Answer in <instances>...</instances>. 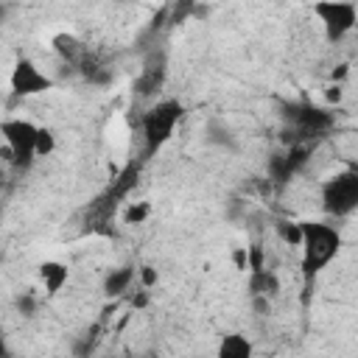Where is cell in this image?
<instances>
[{"mask_svg":"<svg viewBox=\"0 0 358 358\" xmlns=\"http://www.w3.org/2000/svg\"><path fill=\"white\" fill-rule=\"evenodd\" d=\"M53 78L48 73L39 70V64L34 59H17L14 67H11V76H8V87H11V95L17 98H34V95H42L48 90H53Z\"/></svg>","mask_w":358,"mask_h":358,"instance_id":"cell-7","label":"cell"},{"mask_svg":"<svg viewBox=\"0 0 358 358\" xmlns=\"http://www.w3.org/2000/svg\"><path fill=\"white\" fill-rule=\"evenodd\" d=\"M0 134L6 140V159L25 171L34 165V140H36V123L25 117H6L0 120Z\"/></svg>","mask_w":358,"mask_h":358,"instance_id":"cell-5","label":"cell"},{"mask_svg":"<svg viewBox=\"0 0 358 358\" xmlns=\"http://www.w3.org/2000/svg\"><path fill=\"white\" fill-rule=\"evenodd\" d=\"M313 14L324 25V36L330 42H341L358 22V6L352 0H322V3H313Z\"/></svg>","mask_w":358,"mask_h":358,"instance_id":"cell-6","label":"cell"},{"mask_svg":"<svg viewBox=\"0 0 358 358\" xmlns=\"http://www.w3.org/2000/svg\"><path fill=\"white\" fill-rule=\"evenodd\" d=\"M56 151V134L48 126H36V140H34V157H50Z\"/></svg>","mask_w":358,"mask_h":358,"instance_id":"cell-15","label":"cell"},{"mask_svg":"<svg viewBox=\"0 0 358 358\" xmlns=\"http://www.w3.org/2000/svg\"><path fill=\"white\" fill-rule=\"evenodd\" d=\"M246 288H249V296H263V299H274L280 294V277L271 271V268H257V271H249L246 277Z\"/></svg>","mask_w":358,"mask_h":358,"instance_id":"cell-10","label":"cell"},{"mask_svg":"<svg viewBox=\"0 0 358 358\" xmlns=\"http://www.w3.org/2000/svg\"><path fill=\"white\" fill-rule=\"evenodd\" d=\"M134 182H137V168H134V165H126L123 173L117 176V182H115V196H126V190H129Z\"/></svg>","mask_w":358,"mask_h":358,"instance_id":"cell-17","label":"cell"},{"mask_svg":"<svg viewBox=\"0 0 358 358\" xmlns=\"http://www.w3.org/2000/svg\"><path fill=\"white\" fill-rule=\"evenodd\" d=\"M232 263H235L238 271H246V268H249V263H246V246H238V249L232 252Z\"/></svg>","mask_w":358,"mask_h":358,"instance_id":"cell-22","label":"cell"},{"mask_svg":"<svg viewBox=\"0 0 358 358\" xmlns=\"http://www.w3.org/2000/svg\"><path fill=\"white\" fill-rule=\"evenodd\" d=\"M0 358H11V347H8L6 336H3V330H0Z\"/></svg>","mask_w":358,"mask_h":358,"instance_id":"cell-25","label":"cell"},{"mask_svg":"<svg viewBox=\"0 0 358 358\" xmlns=\"http://www.w3.org/2000/svg\"><path fill=\"white\" fill-rule=\"evenodd\" d=\"M50 45H53V50H56L64 62H70V64H81V59H84V53H87V48L81 45V39L73 36V34H67V31L56 34V36L50 39Z\"/></svg>","mask_w":358,"mask_h":358,"instance_id":"cell-12","label":"cell"},{"mask_svg":"<svg viewBox=\"0 0 358 358\" xmlns=\"http://www.w3.org/2000/svg\"><path fill=\"white\" fill-rule=\"evenodd\" d=\"M322 193V207L327 215L333 218H344L358 207V171L355 168H344L333 176H327L319 185Z\"/></svg>","mask_w":358,"mask_h":358,"instance_id":"cell-4","label":"cell"},{"mask_svg":"<svg viewBox=\"0 0 358 358\" xmlns=\"http://www.w3.org/2000/svg\"><path fill=\"white\" fill-rule=\"evenodd\" d=\"M277 232H280V238H282L285 243H291V246H299V241H302V229H299V224L280 221V224H277Z\"/></svg>","mask_w":358,"mask_h":358,"instance_id":"cell-18","label":"cell"},{"mask_svg":"<svg viewBox=\"0 0 358 358\" xmlns=\"http://www.w3.org/2000/svg\"><path fill=\"white\" fill-rule=\"evenodd\" d=\"M341 95H344V92H341V84H330V87H327V92H324L327 103H338V101H341Z\"/></svg>","mask_w":358,"mask_h":358,"instance_id":"cell-23","label":"cell"},{"mask_svg":"<svg viewBox=\"0 0 358 358\" xmlns=\"http://www.w3.org/2000/svg\"><path fill=\"white\" fill-rule=\"evenodd\" d=\"M308 154H310V148H308L305 143H294L285 154L271 157V162H268V176H271L274 182H288V179L296 176L299 168L308 162Z\"/></svg>","mask_w":358,"mask_h":358,"instance_id":"cell-8","label":"cell"},{"mask_svg":"<svg viewBox=\"0 0 358 358\" xmlns=\"http://www.w3.org/2000/svg\"><path fill=\"white\" fill-rule=\"evenodd\" d=\"M185 117V106L176 101V98H165V101H157L154 106H148L140 117V131H143V148H145V157L157 154L171 137H173V129L176 123Z\"/></svg>","mask_w":358,"mask_h":358,"instance_id":"cell-3","label":"cell"},{"mask_svg":"<svg viewBox=\"0 0 358 358\" xmlns=\"http://www.w3.org/2000/svg\"><path fill=\"white\" fill-rule=\"evenodd\" d=\"M252 355H255V347L243 333H227L215 350V358H252Z\"/></svg>","mask_w":358,"mask_h":358,"instance_id":"cell-11","label":"cell"},{"mask_svg":"<svg viewBox=\"0 0 358 358\" xmlns=\"http://www.w3.org/2000/svg\"><path fill=\"white\" fill-rule=\"evenodd\" d=\"M282 120L291 129V145L327 134L336 126V112L327 106H316L310 101H288L282 103Z\"/></svg>","mask_w":358,"mask_h":358,"instance_id":"cell-2","label":"cell"},{"mask_svg":"<svg viewBox=\"0 0 358 358\" xmlns=\"http://www.w3.org/2000/svg\"><path fill=\"white\" fill-rule=\"evenodd\" d=\"M17 310H20L22 316H34V313H36V299H34L31 294H20V296H17Z\"/></svg>","mask_w":358,"mask_h":358,"instance_id":"cell-21","label":"cell"},{"mask_svg":"<svg viewBox=\"0 0 358 358\" xmlns=\"http://www.w3.org/2000/svg\"><path fill=\"white\" fill-rule=\"evenodd\" d=\"M302 229V274L305 280H313L316 274H322L341 252V232L333 224L324 221H299Z\"/></svg>","mask_w":358,"mask_h":358,"instance_id":"cell-1","label":"cell"},{"mask_svg":"<svg viewBox=\"0 0 358 358\" xmlns=\"http://www.w3.org/2000/svg\"><path fill=\"white\" fill-rule=\"evenodd\" d=\"M145 302H148V291H140V294L134 296V302H131V305H134V308H145Z\"/></svg>","mask_w":358,"mask_h":358,"instance_id":"cell-26","label":"cell"},{"mask_svg":"<svg viewBox=\"0 0 358 358\" xmlns=\"http://www.w3.org/2000/svg\"><path fill=\"white\" fill-rule=\"evenodd\" d=\"M3 185H6V173H3V168H0V190H3Z\"/></svg>","mask_w":358,"mask_h":358,"instance_id":"cell-27","label":"cell"},{"mask_svg":"<svg viewBox=\"0 0 358 358\" xmlns=\"http://www.w3.org/2000/svg\"><path fill=\"white\" fill-rule=\"evenodd\" d=\"M347 73H350V64H338V70H333V73H330L333 84H338V81H341V78H344Z\"/></svg>","mask_w":358,"mask_h":358,"instance_id":"cell-24","label":"cell"},{"mask_svg":"<svg viewBox=\"0 0 358 358\" xmlns=\"http://www.w3.org/2000/svg\"><path fill=\"white\" fill-rule=\"evenodd\" d=\"M134 266H120V268H112L109 274H106V280H103V294L112 299V296H123L129 288H131V282H134Z\"/></svg>","mask_w":358,"mask_h":358,"instance_id":"cell-14","label":"cell"},{"mask_svg":"<svg viewBox=\"0 0 358 358\" xmlns=\"http://www.w3.org/2000/svg\"><path fill=\"white\" fill-rule=\"evenodd\" d=\"M36 271H39V280H42L48 296H56L67 285V280H70V268L62 260H42L36 266Z\"/></svg>","mask_w":358,"mask_h":358,"instance_id":"cell-9","label":"cell"},{"mask_svg":"<svg viewBox=\"0 0 358 358\" xmlns=\"http://www.w3.org/2000/svg\"><path fill=\"white\" fill-rule=\"evenodd\" d=\"M137 277H140L143 291L154 288V285H157V280H159V274H157V268H154V266H140V268H137Z\"/></svg>","mask_w":358,"mask_h":358,"instance_id":"cell-20","label":"cell"},{"mask_svg":"<svg viewBox=\"0 0 358 358\" xmlns=\"http://www.w3.org/2000/svg\"><path fill=\"white\" fill-rule=\"evenodd\" d=\"M148 215H151V204H145V201H134V204L126 207L123 221H126V224H143Z\"/></svg>","mask_w":358,"mask_h":358,"instance_id":"cell-16","label":"cell"},{"mask_svg":"<svg viewBox=\"0 0 358 358\" xmlns=\"http://www.w3.org/2000/svg\"><path fill=\"white\" fill-rule=\"evenodd\" d=\"M0 17H3V6H0Z\"/></svg>","mask_w":358,"mask_h":358,"instance_id":"cell-28","label":"cell"},{"mask_svg":"<svg viewBox=\"0 0 358 358\" xmlns=\"http://www.w3.org/2000/svg\"><path fill=\"white\" fill-rule=\"evenodd\" d=\"M246 263H249V268H246V271H257V268H266L260 243H252V246H246Z\"/></svg>","mask_w":358,"mask_h":358,"instance_id":"cell-19","label":"cell"},{"mask_svg":"<svg viewBox=\"0 0 358 358\" xmlns=\"http://www.w3.org/2000/svg\"><path fill=\"white\" fill-rule=\"evenodd\" d=\"M162 81H165V59L159 56H154L148 64H145V70H143V76L137 78V92L140 95H151V92H157L159 87H162Z\"/></svg>","mask_w":358,"mask_h":358,"instance_id":"cell-13","label":"cell"}]
</instances>
